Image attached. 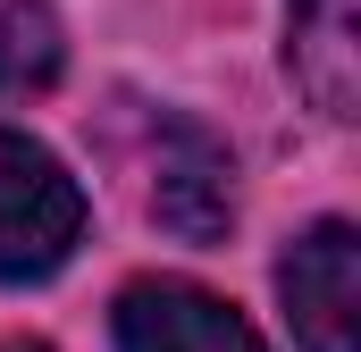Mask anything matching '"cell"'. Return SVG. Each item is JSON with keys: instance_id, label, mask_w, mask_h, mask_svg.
I'll return each instance as SVG.
<instances>
[{"instance_id": "52a82bcc", "label": "cell", "mask_w": 361, "mask_h": 352, "mask_svg": "<svg viewBox=\"0 0 361 352\" xmlns=\"http://www.w3.org/2000/svg\"><path fill=\"white\" fill-rule=\"evenodd\" d=\"M0 352H51V344H34V336H8V344H0Z\"/></svg>"}, {"instance_id": "3957f363", "label": "cell", "mask_w": 361, "mask_h": 352, "mask_svg": "<svg viewBox=\"0 0 361 352\" xmlns=\"http://www.w3.org/2000/svg\"><path fill=\"white\" fill-rule=\"evenodd\" d=\"M109 327H118V352H269L235 302H219L185 277H135L118 294Z\"/></svg>"}, {"instance_id": "8992f818", "label": "cell", "mask_w": 361, "mask_h": 352, "mask_svg": "<svg viewBox=\"0 0 361 352\" xmlns=\"http://www.w3.org/2000/svg\"><path fill=\"white\" fill-rule=\"evenodd\" d=\"M68 68V25L42 8V0H8L0 8V92L25 101V92H51Z\"/></svg>"}, {"instance_id": "5b68a950", "label": "cell", "mask_w": 361, "mask_h": 352, "mask_svg": "<svg viewBox=\"0 0 361 352\" xmlns=\"http://www.w3.org/2000/svg\"><path fill=\"white\" fill-rule=\"evenodd\" d=\"M286 68L319 118L361 109V0H286Z\"/></svg>"}, {"instance_id": "6da1fadb", "label": "cell", "mask_w": 361, "mask_h": 352, "mask_svg": "<svg viewBox=\"0 0 361 352\" xmlns=\"http://www.w3.org/2000/svg\"><path fill=\"white\" fill-rule=\"evenodd\" d=\"M85 235V184L59 168V151H42L34 134L0 126V277H51Z\"/></svg>"}, {"instance_id": "7a4b0ae2", "label": "cell", "mask_w": 361, "mask_h": 352, "mask_svg": "<svg viewBox=\"0 0 361 352\" xmlns=\"http://www.w3.org/2000/svg\"><path fill=\"white\" fill-rule=\"evenodd\" d=\"M277 294L302 352H361V235L345 218L294 235V252L277 260Z\"/></svg>"}, {"instance_id": "277c9868", "label": "cell", "mask_w": 361, "mask_h": 352, "mask_svg": "<svg viewBox=\"0 0 361 352\" xmlns=\"http://www.w3.org/2000/svg\"><path fill=\"white\" fill-rule=\"evenodd\" d=\"M152 218L185 235V244H219L235 227V168L227 151L185 126V118H160V151H152Z\"/></svg>"}]
</instances>
